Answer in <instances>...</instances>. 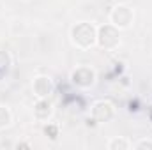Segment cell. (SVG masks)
I'll list each match as a JSON object with an SVG mask.
<instances>
[{
  "label": "cell",
  "instance_id": "6da1fadb",
  "mask_svg": "<svg viewBox=\"0 0 152 150\" xmlns=\"http://www.w3.org/2000/svg\"><path fill=\"white\" fill-rule=\"evenodd\" d=\"M71 42L80 50H90L97 41V27L90 21H78L69 30Z\"/></svg>",
  "mask_w": 152,
  "mask_h": 150
},
{
  "label": "cell",
  "instance_id": "9c48e42d",
  "mask_svg": "<svg viewBox=\"0 0 152 150\" xmlns=\"http://www.w3.org/2000/svg\"><path fill=\"white\" fill-rule=\"evenodd\" d=\"M11 124H12V111L7 106L0 104V131L7 129Z\"/></svg>",
  "mask_w": 152,
  "mask_h": 150
},
{
  "label": "cell",
  "instance_id": "4fadbf2b",
  "mask_svg": "<svg viewBox=\"0 0 152 150\" xmlns=\"http://www.w3.org/2000/svg\"><path fill=\"white\" fill-rule=\"evenodd\" d=\"M16 149H32V145L30 143H18Z\"/></svg>",
  "mask_w": 152,
  "mask_h": 150
},
{
  "label": "cell",
  "instance_id": "3957f363",
  "mask_svg": "<svg viewBox=\"0 0 152 150\" xmlns=\"http://www.w3.org/2000/svg\"><path fill=\"white\" fill-rule=\"evenodd\" d=\"M134 21V11L133 7L126 5V4H117L112 12H110V23L115 25L118 30H126L133 25Z\"/></svg>",
  "mask_w": 152,
  "mask_h": 150
},
{
  "label": "cell",
  "instance_id": "7c38bea8",
  "mask_svg": "<svg viewBox=\"0 0 152 150\" xmlns=\"http://www.w3.org/2000/svg\"><path fill=\"white\" fill-rule=\"evenodd\" d=\"M136 150H152V140H140L136 145H134Z\"/></svg>",
  "mask_w": 152,
  "mask_h": 150
},
{
  "label": "cell",
  "instance_id": "52a82bcc",
  "mask_svg": "<svg viewBox=\"0 0 152 150\" xmlns=\"http://www.w3.org/2000/svg\"><path fill=\"white\" fill-rule=\"evenodd\" d=\"M53 111H55L53 110V103L48 97H41L34 104V117L39 122H48L53 117Z\"/></svg>",
  "mask_w": 152,
  "mask_h": 150
},
{
  "label": "cell",
  "instance_id": "ba28073f",
  "mask_svg": "<svg viewBox=\"0 0 152 150\" xmlns=\"http://www.w3.org/2000/svg\"><path fill=\"white\" fill-rule=\"evenodd\" d=\"M106 149L108 150H129L131 149V143H129V140L124 138V136H115V138H112V140L106 143Z\"/></svg>",
  "mask_w": 152,
  "mask_h": 150
},
{
  "label": "cell",
  "instance_id": "8992f818",
  "mask_svg": "<svg viewBox=\"0 0 152 150\" xmlns=\"http://www.w3.org/2000/svg\"><path fill=\"white\" fill-rule=\"evenodd\" d=\"M32 90H34V95L41 99V97H50L55 90V85H53V79L46 74H39L34 78L32 81Z\"/></svg>",
  "mask_w": 152,
  "mask_h": 150
},
{
  "label": "cell",
  "instance_id": "5bb4252c",
  "mask_svg": "<svg viewBox=\"0 0 152 150\" xmlns=\"http://www.w3.org/2000/svg\"><path fill=\"white\" fill-rule=\"evenodd\" d=\"M25 2H30V0H25Z\"/></svg>",
  "mask_w": 152,
  "mask_h": 150
},
{
  "label": "cell",
  "instance_id": "8fae6325",
  "mask_svg": "<svg viewBox=\"0 0 152 150\" xmlns=\"http://www.w3.org/2000/svg\"><path fill=\"white\" fill-rule=\"evenodd\" d=\"M11 55L7 53V51H4V50H0V74H4L9 67H11Z\"/></svg>",
  "mask_w": 152,
  "mask_h": 150
},
{
  "label": "cell",
  "instance_id": "7a4b0ae2",
  "mask_svg": "<svg viewBox=\"0 0 152 150\" xmlns=\"http://www.w3.org/2000/svg\"><path fill=\"white\" fill-rule=\"evenodd\" d=\"M96 44L104 51L117 50L120 46V30L112 23H104V25L97 27V41H96Z\"/></svg>",
  "mask_w": 152,
  "mask_h": 150
},
{
  "label": "cell",
  "instance_id": "30bf717a",
  "mask_svg": "<svg viewBox=\"0 0 152 150\" xmlns=\"http://www.w3.org/2000/svg\"><path fill=\"white\" fill-rule=\"evenodd\" d=\"M42 133H44L51 141H55V140L58 138V125H57V124H50V122H48V124L42 127Z\"/></svg>",
  "mask_w": 152,
  "mask_h": 150
},
{
  "label": "cell",
  "instance_id": "5b68a950",
  "mask_svg": "<svg viewBox=\"0 0 152 150\" xmlns=\"http://www.w3.org/2000/svg\"><path fill=\"white\" fill-rule=\"evenodd\" d=\"M115 115H117V110H115L113 103L104 101V99L96 101V103L92 104V108H90V117H92V120L97 122V124L112 122L115 118Z\"/></svg>",
  "mask_w": 152,
  "mask_h": 150
},
{
  "label": "cell",
  "instance_id": "277c9868",
  "mask_svg": "<svg viewBox=\"0 0 152 150\" xmlns=\"http://www.w3.org/2000/svg\"><path fill=\"white\" fill-rule=\"evenodd\" d=\"M69 79L78 88H90V87H94V83L97 79V74L90 66H78L76 69L71 71Z\"/></svg>",
  "mask_w": 152,
  "mask_h": 150
}]
</instances>
